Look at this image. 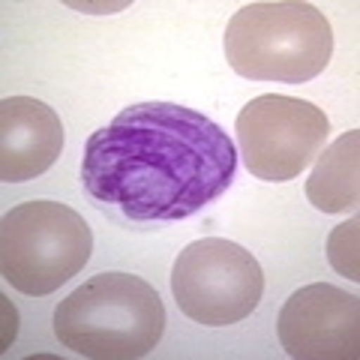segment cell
Listing matches in <instances>:
<instances>
[{
	"label": "cell",
	"instance_id": "5",
	"mask_svg": "<svg viewBox=\"0 0 360 360\" xmlns=\"http://www.w3.org/2000/svg\"><path fill=\"white\" fill-rule=\"evenodd\" d=\"M180 312L205 328H229L252 315L264 295V270L240 243L201 238L180 250L172 267Z\"/></svg>",
	"mask_w": 360,
	"mask_h": 360
},
{
	"label": "cell",
	"instance_id": "10",
	"mask_svg": "<svg viewBox=\"0 0 360 360\" xmlns=\"http://www.w3.org/2000/svg\"><path fill=\"white\" fill-rule=\"evenodd\" d=\"M357 240H360V219L352 217L348 222L336 225L328 238V258L336 267V274L348 276L352 283L360 279V264H357Z\"/></svg>",
	"mask_w": 360,
	"mask_h": 360
},
{
	"label": "cell",
	"instance_id": "7",
	"mask_svg": "<svg viewBox=\"0 0 360 360\" xmlns=\"http://www.w3.org/2000/svg\"><path fill=\"white\" fill-rule=\"evenodd\" d=\"M276 333L297 360H357L360 300L328 283L303 285L285 300Z\"/></svg>",
	"mask_w": 360,
	"mask_h": 360
},
{
	"label": "cell",
	"instance_id": "9",
	"mask_svg": "<svg viewBox=\"0 0 360 360\" xmlns=\"http://www.w3.org/2000/svg\"><path fill=\"white\" fill-rule=\"evenodd\" d=\"M307 198L321 213H345L360 198V132L340 135L330 148L315 156L307 180Z\"/></svg>",
	"mask_w": 360,
	"mask_h": 360
},
{
	"label": "cell",
	"instance_id": "6",
	"mask_svg": "<svg viewBox=\"0 0 360 360\" xmlns=\"http://www.w3.org/2000/svg\"><path fill=\"white\" fill-rule=\"evenodd\" d=\"M328 115L297 96L264 94L238 115V148L250 174L267 184L295 180L324 150Z\"/></svg>",
	"mask_w": 360,
	"mask_h": 360
},
{
	"label": "cell",
	"instance_id": "3",
	"mask_svg": "<svg viewBox=\"0 0 360 360\" xmlns=\"http://www.w3.org/2000/svg\"><path fill=\"white\" fill-rule=\"evenodd\" d=\"M330 54V21L300 0L250 4L225 27V60L250 82L303 84L328 70Z\"/></svg>",
	"mask_w": 360,
	"mask_h": 360
},
{
	"label": "cell",
	"instance_id": "1",
	"mask_svg": "<svg viewBox=\"0 0 360 360\" xmlns=\"http://www.w3.org/2000/svg\"><path fill=\"white\" fill-rule=\"evenodd\" d=\"M238 150L201 111L174 103L123 108L84 144L82 186L129 222H177L231 186Z\"/></svg>",
	"mask_w": 360,
	"mask_h": 360
},
{
	"label": "cell",
	"instance_id": "2",
	"mask_svg": "<svg viewBox=\"0 0 360 360\" xmlns=\"http://www.w3.org/2000/svg\"><path fill=\"white\" fill-rule=\"evenodd\" d=\"M165 307L156 288L132 274H96L54 309V336L82 357L139 360L160 345Z\"/></svg>",
	"mask_w": 360,
	"mask_h": 360
},
{
	"label": "cell",
	"instance_id": "8",
	"mask_svg": "<svg viewBox=\"0 0 360 360\" xmlns=\"http://www.w3.org/2000/svg\"><path fill=\"white\" fill-rule=\"evenodd\" d=\"M63 150V123L51 105L33 96L0 103V180L25 184L45 174Z\"/></svg>",
	"mask_w": 360,
	"mask_h": 360
},
{
	"label": "cell",
	"instance_id": "4",
	"mask_svg": "<svg viewBox=\"0 0 360 360\" xmlns=\"http://www.w3.org/2000/svg\"><path fill=\"white\" fill-rule=\"evenodd\" d=\"M94 252L84 217L60 201H25L0 222V270L15 291L45 297L78 276Z\"/></svg>",
	"mask_w": 360,
	"mask_h": 360
}]
</instances>
